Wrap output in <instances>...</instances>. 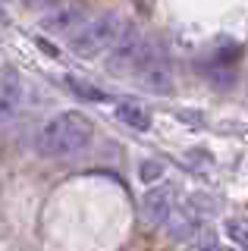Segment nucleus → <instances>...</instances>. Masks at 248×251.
Returning <instances> with one entry per match:
<instances>
[{
    "label": "nucleus",
    "instance_id": "nucleus-1",
    "mask_svg": "<svg viewBox=\"0 0 248 251\" xmlns=\"http://www.w3.org/2000/svg\"><path fill=\"white\" fill-rule=\"evenodd\" d=\"M91 138H95V123L79 110H66L44 123V129L38 132V151L44 157H73L82 154Z\"/></svg>",
    "mask_w": 248,
    "mask_h": 251
},
{
    "label": "nucleus",
    "instance_id": "nucleus-2",
    "mask_svg": "<svg viewBox=\"0 0 248 251\" xmlns=\"http://www.w3.org/2000/svg\"><path fill=\"white\" fill-rule=\"evenodd\" d=\"M123 25H126V22L116 13H100L98 19H88L73 38H69V47H73L75 57L91 60V57H98V53L110 50V44L116 41V35H120Z\"/></svg>",
    "mask_w": 248,
    "mask_h": 251
},
{
    "label": "nucleus",
    "instance_id": "nucleus-3",
    "mask_svg": "<svg viewBox=\"0 0 248 251\" xmlns=\"http://www.w3.org/2000/svg\"><path fill=\"white\" fill-rule=\"evenodd\" d=\"M132 75L151 94H170V91H173V66H170V57L154 41H148L145 53L138 57L135 69H132Z\"/></svg>",
    "mask_w": 248,
    "mask_h": 251
},
{
    "label": "nucleus",
    "instance_id": "nucleus-4",
    "mask_svg": "<svg viewBox=\"0 0 248 251\" xmlns=\"http://www.w3.org/2000/svg\"><path fill=\"white\" fill-rule=\"evenodd\" d=\"M145 47H148V38H145V31L132 25V22H126V25L120 28V35H116V41L110 44V57H107V69L110 73H132L138 57L145 53Z\"/></svg>",
    "mask_w": 248,
    "mask_h": 251
},
{
    "label": "nucleus",
    "instance_id": "nucleus-5",
    "mask_svg": "<svg viewBox=\"0 0 248 251\" xmlns=\"http://www.w3.org/2000/svg\"><path fill=\"white\" fill-rule=\"evenodd\" d=\"M198 204H201V195L189 198L185 204H179V207H173V214L167 217L170 239H179V242H182V239H189V235H195V232H198V226L204 223L207 210H211V207H204V210H201Z\"/></svg>",
    "mask_w": 248,
    "mask_h": 251
},
{
    "label": "nucleus",
    "instance_id": "nucleus-6",
    "mask_svg": "<svg viewBox=\"0 0 248 251\" xmlns=\"http://www.w3.org/2000/svg\"><path fill=\"white\" fill-rule=\"evenodd\" d=\"M173 207H176V188L173 185H157L142 198V220L148 226H160V223H167V217L173 214Z\"/></svg>",
    "mask_w": 248,
    "mask_h": 251
},
{
    "label": "nucleus",
    "instance_id": "nucleus-7",
    "mask_svg": "<svg viewBox=\"0 0 248 251\" xmlns=\"http://www.w3.org/2000/svg\"><path fill=\"white\" fill-rule=\"evenodd\" d=\"M85 22H88V13H85V6L79 3H69V6H60V10L48 13L41 19V28L50 31V35H69L73 38L75 31H79Z\"/></svg>",
    "mask_w": 248,
    "mask_h": 251
},
{
    "label": "nucleus",
    "instance_id": "nucleus-8",
    "mask_svg": "<svg viewBox=\"0 0 248 251\" xmlns=\"http://www.w3.org/2000/svg\"><path fill=\"white\" fill-rule=\"evenodd\" d=\"M113 113H116V120L123 126H129V129H135V132H148L151 129V110L145 107L142 100H132V98L116 100Z\"/></svg>",
    "mask_w": 248,
    "mask_h": 251
},
{
    "label": "nucleus",
    "instance_id": "nucleus-9",
    "mask_svg": "<svg viewBox=\"0 0 248 251\" xmlns=\"http://www.w3.org/2000/svg\"><path fill=\"white\" fill-rule=\"evenodd\" d=\"M22 107V82L13 73H6L0 78V126L10 123Z\"/></svg>",
    "mask_w": 248,
    "mask_h": 251
},
{
    "label": "nucleus",
    "instance_id": "nucleus-10",
    "mask_svg": "<svg viewBox=\"0 0 248 251\" xmlns=\"http://www.w3.org/2000/svg\"><path fill=\"white\" fill-rule=\"evenodd\" d=\"M226 235H229L232 242H236L239 248H245V251H248V220H239V217L226 220Z\"/></svg>",
    "mask_w": 248,
    "mask_h": 251
},
{
    "label": "nucleus",
    "instance_id": "nucleus-11",
    "mask_svg": "<svg viewBox=\"0 0 248 251\" xmlns=\"http://www.w3.org/2000/svg\"><path fill=\"white\" fill-rule=\"evenodd\" d=\"M142 182H154V179H160L164 176V167H160V163H142Z\"/></svg>",
    "mask_w": 248,
    "mask_h": 251
},
{
    "label": "nucleus",
    "instance_id": "nucleus-12",
    "mask_svg": "<svg viewBox=\"0 0 248 251\" xmlns=\"http://www.w3.org/2000/svg\"><path fill=\"white\" fill-rule=\"evenodd\" d=\"M66 82H69V88H73V91H79V94H85V98H104V91H95V88H85V85L79 82V78H66Z\"/></svg>",
    "mask_w": 248,
    "mask_h": 251
},
{
    "label": "nucleus",
    "instance_id": "nucleus-13",
    "mask_svg": "<svg viewBox=\"0 0 248 251\" xmlns=\"http://www.w3.org/2000/svg\"><path fill=\"white\" fill-rule=\"evenodd\" d=\"M201 251H220V245H204Z\"/></svg>",
    "mask_w": 248,
    "mask_h": 251
},
{
    "label": "nucleus",
    "instance_id": "nucleus-14",
    "mask_svg": "<svg viewBox=\"0 0 248 251\" xmlns=\"http://www.w3.org/2000/svg\"><path fill=\"white\" fill-rule=\"evenodd\" d=\"M220 251H226V248H220Z\"/></svg>",
    "mask_w": 248,
    "mask_h": 251
}]
</instances>
